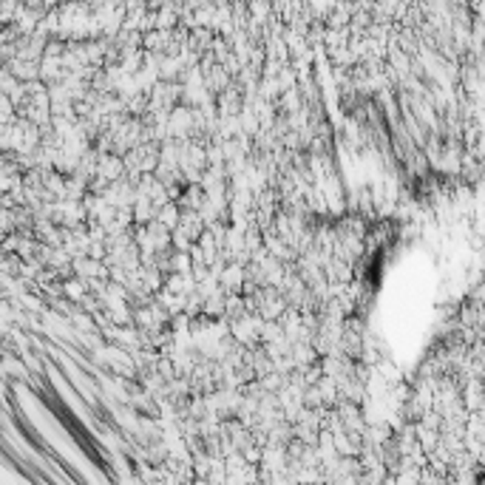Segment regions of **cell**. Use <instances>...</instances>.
I'll list each match as a JSON object with an SVG mask.
<instances>
[]
</instances>
